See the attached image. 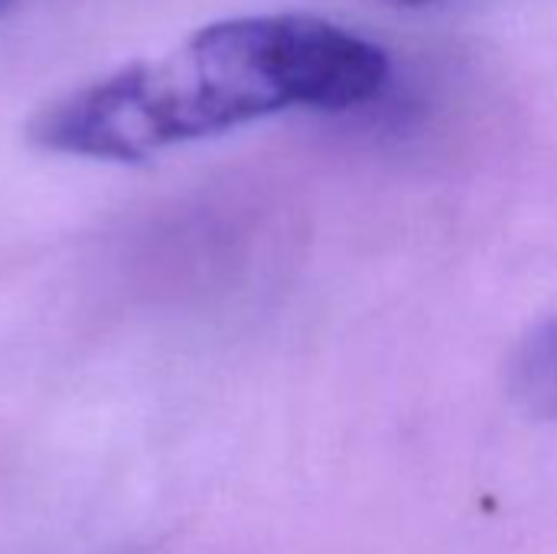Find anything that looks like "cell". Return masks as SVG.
<instances>
[{"label": "cell", "instance_id": "1", "mask_svg": "<svg viewBox=\"0 0 557 554\" xmlns=\"http://www.w3.org/2000/svg\"><path fill=\"white\" fill-rule=\"evenodd\" d=\"M382 46L310 13H261L196 29L49 101L29 140L49 153L140 163L290 108L349 111L388 85Z\"/></svg>", "mask_w": 557, "mask_h": 554}, {"label": "cell", "instance_id": "2", "mask_svg": "<svg viewBox=\"0 0 557 554\" xmlns=\"http://www.w3.org/2000/svg\"><path fill=\"white\" fill-rule=\"evenodd\" d=\"M509 392L525 415L557 421V317L539 323L516 349Z\"/></svg>", "mask_w": 557, "mask_h": 554}, {"label": "cell", "instance_id": "4", "mask_svg": "<svg viewBox=\"0 0 557 554\" xmlns=\"http://www.w3.org/2000/svg\"><path fill=\"white\" fill-rule=\"evenodd\" d=\"M395 3H408V7H414V3H428V0H395Z\"/></svg>", "mask_w": 557, "mask_h": 554}, {"label": "cell", "instance_id": "3", "mask_svg": "<svg viewBox=\"0 0 557 554\" xmlns=\"http://www.w3.org/2000/svg\"><path fill=\"white\" fill-rule=\"evenodd\" d=\"M13 3H16V0H0V16H3V13H7V10L13 7Z\"/></svg>", "mask_w": 557, "mask_h": 554}]
</instances>
